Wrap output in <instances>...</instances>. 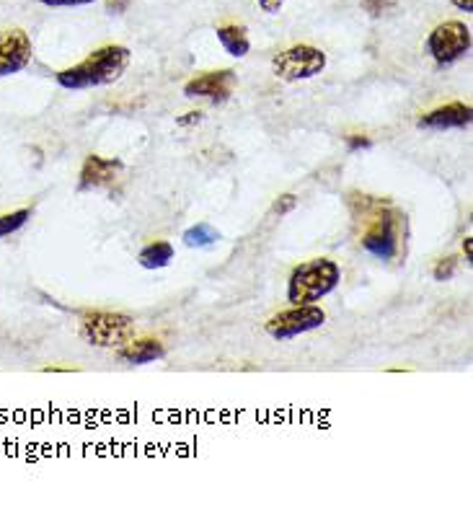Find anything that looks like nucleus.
<instances>
[{"label":"nucleus","instance_id":"obj_11","mask_svg":"<svg viewBox=\"0 0 473 525\" xmlns=\"http://www.w3.org/2000/svg\"><path fill=\"white\" fill-rule=\"evenodd\" d=\"M122 161H114V158L104 156H91L83 161L81 174H78V192H94V189L109 187V184L117 182V176L122 174Z\"/></svg>","mask_w":473,"mask_h":525},{"label":"nucleus","instance_id":"obj_23","mask_svg":"<svg viewBox=\"0 0 473 525\" xmlns=\"http://www.w3.org/2000/svg\"><path fill=\"white\" fill-rule=\"evenodd\" d=\"M130 8V0H106V11L112 13H125Z\"/></svg>","mask_w":473,"mask_h":525},{"label":"nucleus","instance_id":"obj_16","mask_svg":"<svg viewBox=\"0 0 473 525\" xmlns=\"http://www.w3.org/2000/svg\"><path fill=\"white\" fill-rule=\"evenodd\" d=\"M32 220V210L29 207H21V210H13V213L0 215V238L13 236V233H19L26 223Z\"/></svg>","mask_w":473,"mask_h":525},{"label":"nucleus","instance_id":"obj_21","mask_svg":"<svg viewBox=\"0 0 473 525\" xmlns=\"http://www.w3.org/2000/svg\"><path fill=\"white\" fill-rule=\"evenodd\" d=\"M347 148L352 150V153H360V150L373 148V140H370L368 135H349V138H347Z\"/></svg>","mask_w":473,"mask_h":525},{"label":"nucleus","instance_id":"obj_13","mask_svg":"<svg viewBox=\"0 0 473 525\" xmlns=\"http://www.w3.org/2000/svg\"><path fill=\"white\" fill-rule=\"evenodd\" d=\"M218 34V42L223 44V50L228 52L231 57H246L251 50V39L249 32H246V26L241 24H223L215 29Z\"/></svg>","mask_w":473,"mask_h":525},{"label":"nucleus","instance_id":"obj_15","mask_svg":"<svg viewBox=\"0 0 473 525\" xmlns=\"http://www.w3.org/2000/svg\"><path fill=\"white\" fill-rule=\"evenodd\" d=\"M220 238H223L220 231L210 223H197L184 231V244L189 249H212L215 244H220Z\"/></svg>","mask_w":473,"mask_h":525},{"label":"nucleus","instance_id":"obj_8","mask_svg":"<svg viewBox=\"0 0 473 525\" xmlns=\"http://www.w3.org/2000/svg\"><path fill=\"white\" fill-rule=\"evenodd\" d=\"M34 60L32 37L24 29H6L0 32V78L26 70Z\"/></svg>","mask_w":473,"mask_h":525},{"label":"nucleus","instance_id":"obj_20","mask_svg":"<svg viewBox=\"0 0 473 525\" xmlns=\"http://www.w3.org/2000/svg\"><path fill=\"white\" fill-rule=\"evenodd\" d=\"M47 8H83V6H94L96 0H37Z\"/></svg>","mask_w":473,"mask_h":525},{"label":"nucleus","instance_id":"obj_7","mask_svg":"<svg viewBox=\"0 0 473 525\" xmlns=\"http://www.w3.org/2000/svg\"><path fill=\"white\" fill-rule=\"evenodd\" d=\"M326 324L324 308H318V303L313 306H290L287 311L274 313L272 319L267 321V334L277 342H290V339L300 337V334L316 332Z\"/></svg>","mask_w":473,"mask_h":525},{"label":"nucleus","instance_id":"obj_18","mask_svg":"<svg viewBox=\"0 0 473 525\" xmlns=\"http://www.w3.org/2000/svg\"><path fill=\"white\" fill-rule=\"evenodd\" d=\"M396 6H399V0H362V8H365V13L373 16V19L386 16V13H391Z\"/></svg>","mask_w":473,"mask_h":525},{"label":"nucleus","instance_id":"obj_25","mask_svg":"<svg viewBox=\"0 0 473 525\" xmlns=\"http://www.w3.org/2000/svg\"><path fill=\"white\" fill-rule=\"evenodd\" d=\"M453 6L458 8V11L471 13V11H473V0H453Z\"/></svg>","mask_w":473,"mask_h":525},{"label":"nucleus","instance_id":"obj_5","mask_svg":"<svg viewBox=\"0 0 473 525\" xmlns=\"http://www.w3.org/2000/svg\"><path fill=\"white\" fill-rule=\"evenodd\" d=\"M326 65H329L326 52L313 47V44H293V47H287V50L272 57V73L287 83L311 81V78L324 73Z\"/></svg>","mask_w":473,"mask_h":525},{"label":"nucleus","instance_id":"obj_3","mask_svg":"<svg viewBox=\"0 0 473 525\" xmlns=\"http://www.w3.org/2000/svg\"><path fill=\"white\" fill-rule=\"evenodd\" d=\"M406 233V218L404 213L393 210V207H380L378 213H373L370 223L362 231L360 244L368 251L370 257L380 259V262H393L401 254Z\"/></svg>","mask_w":473,"mask_h":525},{"label":"nucleus","instance_id":"obj_12","mask_svg":"<svg viewBox=\"0 0 473 525\" xmlns=\"http://www.w3.org/2000/svg\"><path fill=\"white\" fill-rule=\"evenodd\" d=\"M163 355H166V347H163L161 339L156 337H132L130 342L117 347V357L127 365H150L156 363V360H161Z\"/></svg>","mask_w":473,"mask_h":525},{"label":"nucleus","instance_id":"obj_26","mask_svg":"<svg viewBox=\"0 0 473 525\" xmlns=\"http://www.w3.org/2000/svg\"><path fill=\"white\" fill-rule=\"evenodd\" d=\"M463 254H466V259L471 262V254H473V238L466 236V241H463Z\"/></svg>","mask_w":473,"mask_h":525},{"label":"nucleus","instance_id":"obj_1","mask_svg":"<svg viewBox=\"0 0 473 525\" xmlns=\"http://www.w3.org/2000/svg\"><path fill=\"white\" fill-rule=\"evenodd\" d=\"M130 60L132 55L125 44H104V47L91 52L78 65L60 70L55 75V81L65 91H88V88L112 86L130 68Z\"/></svg>","mask_w":473,"mask_h":525},{"label":"nucleus","instance_id":"obj_17","mask_svg":"<svg viewBox=\"0 0 473 525\" xmlns=\"http://www.w3.org/2000/svg\"><path fill=\"white\" fill-rule=\"evenodd\" d=\"M455 269H458V259H455V257H442V259H437L435 267H432V277H435L437 282L453 280Z\"/></svg>","mask_w":473,"mask_h":525},{"label":"nucleus","instance_id":"obj_4","mask_svg":"<svg viewBox=\"0 0 473 525\" xmlns=\"http://www.w3.org/2000/svg\"><path fill=\"white\" fill-rule=\"evenodd\" d=\"M81 337L101 350H117L135 337V319L117 311H88L78 326Z\"/></svg>","mask_w":473,"mask_h":525},{"label":"nucleus","instance_id":"obj_24","mask_svg":"<svg viewBox=\"0 0 473 525\" xmlns=\"http://www.w3.org/2000/svg\"><path fill=\"white\" fill-rule=\"evenodd\" d=\"M200 119H202V112H192L187 114V117H179L176 122H179L181 127H187V125H194V122H200Z\"/></svg>","mask_w":473,"mask_h":525},{"label":"nucleus","instance_id":"obj_14","mask_svg":"<svg viewBox=\"0 0 473 525\" xmlns=\"http://www.w3.org/2000/svg\"><path fill=\"white\" fill-rule=\"evenodd\" d=\"M171 262H174V246L169 241H153V244L143 246L140 254H137V264L143 269H150V272L169 267Z\"/></svg>","mask_w":473,"mask_h":525},{"label":"nucleus","instance_id":"obj_6","mask_svg":"<svg viewBox=\"0 0 473 525\" xmlns=\"http://www.w3.org/2000/svg\"><path fill=\"white\" fill-rule=\"evenodd\" d=\"M471 44V26L463 21H442L430 32L424 50L435 60L437 68H450L471 52Z\"/></svg>","mask_w":473,"mask_h":525},{"label":"nucleus","instance_id":"obj_10","mask_svg":"<svg viewBox=\"0 0 473 525\" xmlns=\"http://www.w3.org/2000/svg\"><path fill=\"white\" fill-rule=\"evenodd\" d=\"M473 122L471 104L463 101H450L445 107H437L432 112L422 114L417 119L419 130H466Z\"/></svg>","mask_w":473,"mask_h":525},{"label":"nucleus","instance_id":"obj_2","mask_svg":"<svg viewBox=\"0 0 473 525\" xmlns=\"http://www.w3.org/2000/svg\"><path fill=\"white\" fill-rule=\"evenodd\" d=\"M342 282V267L334 259H311L290 272L287 300L290 306H313L331 295Z\"/></svg>","mask_w":473,"mask_h":525},{"label":"nucleus","instance_id":"obj_9","mask_svg":"<svg viewBox=\"0 0 473 525\" xmlns=\"http://www.w3.org/2000/svg\"><path fill=\"white\" fill-rule=\"evenodd\" d=\"M236 86L238 75L233 70H210V73L200 75V78H192L184 86V96L187 99H207L212 104H225L233 96Z\"/></svg>","mask_w":473,"mask_h":525},{"label":"nucleus","instance_id":"obj_19","mask_svg":"<svg viewBox=\"0 0 473 525\" xmlns=\"http://www.w3.org/2000/svg\"><path fill=\"white\" fill-rule=\"evenodd\" d=\"M298 207V197L295 194H280V200L274 202V215H290Z\"/></svg>","mask_w":473,"mask_h":525},{"label":"nucleus","instance_id":"obj_22","mask_svg":"<svg viewBox=\"0 0 473 525\" xmlns=\"http://www.w3.org/2000/svg\"><path fill=\"white\" fill-rule=\"evenodd\" d=\"M285 3L287 0H259V8L264 13H269V16H274V13H280L285 8Z\"/></svg>","mask_w":473,"mask_h":525}]
</instances>
